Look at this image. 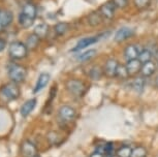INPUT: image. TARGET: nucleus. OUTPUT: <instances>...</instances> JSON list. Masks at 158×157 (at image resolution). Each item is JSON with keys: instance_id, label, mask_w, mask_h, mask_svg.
I'll list each match as a JSON object with an SVG mask.
<instances>
[{"instance_id": "obj_1", "label": "nucleus", "mask_w": 158, "mask_h": 157, "mask_svg": "<svg viewBox=\"0 0 158 157\" xmlns=\"http://www.w3.org/2000/svg\"><path fill=\"white\" fill-rule=\"evenodd\" d=\"M21 95L20 87L16 83L10 82L7 84L3 85L0 89V96L2 97L6 101H11V100H16Z\"/></svg>"}, {"instance_id": "obj_2", "label": "nucleus", "mask_w": 158, "mask_h": 157, "mask_svg": "<svg viewBox=\"0 0 158 157\" xmlns=\"http://www.w3.org/2000/svg\"><path fill=\"white\" fill-rule=\"evenodd\" d=\"M26 76H27V70L23 65L13 63L8 66V78L11 82L19 84L25 81Z\"/></svg>"}, {"instance_id": "obj_3", "label": "nucleus", "mask_w": 158, "mask_h": 157, "mask_svg": "<svg viewBox=\"0 0 158 157\" xmlns=\"http://www.w3.org/2000/svg\"><path fill=\"white\" fill-rule=\"evenodd\" d=\"M65 87H66L67 91L71 95L79 97V98L84 96L86 91H87V88H86V85L84 84V82L81 81V80H77V79L68 80L66 82V84H65Z\"/></svg>"}, {"instance_id": "obj_4", "label": "nucleus", "mask_w": 158, "mask_h": 157, "mask_svg": "<svg viewBox=\"0 0 158 157\" xmlns=\"http://www.w3.org/2000/svg\"><path fill=\"white\" fill-rule=\"evenodd\" d=\"M28 49L25 43L22 41H14L10 43V48H8V54L15 60H20L27 56Z\"/></svg>"}, {"instance_id": "obj_5", "label": "nucleus", "mask_w": 158, "mask_h": 157, "mask_svg": "<svg viewBox=\"0 0 158 157\" xmlns=\"http://www.w3.org/2000/svg\"><path fill=\"white\" fill-rule=\"evenodd\" d=\"M77 116V112L73 108L69 105H61L58 109V118L61 122L69 123Z\"/></svg>"}, {"instance_id": "obj_6", "label": "nucleus", "mask_w": 158, "mask_h": 157, "mask_svg": "<svg viewBox=\"0 0 158 157\" xmlns=\"http://www.w3.org/2000/svg\"><path fill=\"white\" fill-rule=\"evenodd\" d=\"M20 153L22 157H37L38 151L36 146L29 140L22 142L20 148Z\"/></svg>"}, {"instance_id": "obj_7", "label": "nucleus", "mask_w": 158, "mask_h": 157, "mask_svg": "<svg viewBox=\"0 0 158 157\" xmlns=\"http://www.w3.org/2000/svg\"><path fill=\"white\" fill-rule=\"evenodd\" d=\"M119 62L116 59L110 58L106 61L103 66V75L108 78H116V72H117Z\"/></svg>"}, {"instance_id": "obj_8", "label": "nucleus", "mask_w": 158, "mask_h": 157, "mask_svg": "<svg viewBox=\"0 0 158 157\" xmlns=\"http://www.w3.org/2000/svg\"><path fill=\"white\" fill-rule=\"evenodd\" d=\"M135 34V29L129 27H122L115 33L114 39L116 43H123V41L129 39Z\"/></svg>"}, {"instance_id": "obj_9", "label": "nucleus", "mask_w": 158, "mask_h": 157, "mask_svg": "<svg viewBox=\"0 0 158 157\" xmlns=\"http://www.w3.org/2000/svg\"><path fill=\"white\" fill-rule=\"evenodd\" d=\"M98 39H99V36H89V37H85V38H82L80 39L79 41L77 43L76 47L71 50L73 52H77V51H81V50H84L86 49L87 47L91 46L95 43H97Z\"/></svg>"}, {"instance_id": "obj_10", "label": "nucleus", "mask_w": 158, "mask_h": 157, "mask_svg": "<svg viewBox=\"0 0 158 157\" xmlns=\"http://www.w3.org/2000/svg\"><path fill=\"white\" fill-rule=\"evenodd\" d=\"M36 102H37L36 98H30V99L26 100L22 105V106H21V109H20L21 116L24 118L29 116V115L32 113V111L35 109V106H36Z\"/></svg>"}, {"instance_id": "obj_11", "label": "nucleus", "mask_w": 158, "mask_h": 157, "mask_svg": "<svg viewBox=\"0 0 158 157\" xmlns=\"http://www.w3.org/2000/svg\"><path fill=\"white\" fill-rule=\"evenodd\" d=\"M13 22V14L10 10H0V32L8 27Z\"/></svg>"}, {"instance_id": "obj_12", "label": "nucleus", "mask_w": 158, "mask_h": 157, "mask_svg": "<svg viewBox=\"0 0 158 157\" xmlns=\"http://www.w3.org/2000/svg\"><path fill=\"white\" fill-rule=\"evenodd\" d=\"M115 6L112 2H106V3L102 4L99 7V13L101 14V16L103 17V19L106 20H112L115 16Z\"/></svg>"}, {"instance_id": "obj_13", "label": "nucleus", "mask_w": 158, "mask_h": 157, "mask_svg": "<svg viewBox=\"0 0 158 157\" xmlns=\"http://www.w3.org/2000/svg\"><path fill=\"white\" fill-rule=\"evenodd\" d=\"M126 67L127 70L129 72V76H135L138 75L139 72H141V68H142V63L139 62V59H132V60H128L126 62Z\"/></svg>"}, {"instance_id": "obj_14", "label": "nucleus", "mask_w": 158, "mask_h": 157, "mask_svg": "<svg viewBox=\"0 0 158 157\" xmlns=\"http://www.w3.org/2000/svg\"><path fill=\"white\" fill-rule=\"evenodd\" d=\"M50 79H51V76H50L49 73H47V72L40 73V76H38V79H37V81H36V85H35V87H34L33 92L38 93L40 91L43 90V89L49 84Z\"/></svg>"}, {"instance_id": "obj_15", "label": "nucleus", "mask_w": 158, "mask_h": 157, "mask_svg": "<svg viewBox=\"0 0 158 157\" xmlns=\"http://www.w3.org/2000/svg\"><path fill=\"white\" fill-rule=\"evenodd\" d=\"M155 72H156V64L152 60L142 65L141 76H144V78H149V76H153Z\"/></svg>"}, {"instance_id": "obj_16", "label": "nucleus", "mask_w": 158, "mask_h": 157, "mask_svg": "<svg viewBox=\"0 0 158 157\" xmlns=\"http://www.w3.org/2000/svg\"><path fill=\"white\" fill-rule=\"evenodd\" d=\"M139 52L141 51L135 44H128L124 50V57L127 61L132 60V59H138Z\"/></svg>"}, {"instance_id": "obj_17", "label": "nucleus", "mask_w": 158, "mask_h": 157, "mask_svg": "<svg viewBox=\"0 0 158 157\" xmlns=\"http://www.w3.org/2000/svg\"><path fill=\"white\" fill-rule=\"evenodd\" d=\"M87 20H88V24L90 26H92V27H97V26H99L101 23H102L103 17L101 16L99 10H96V11H92L91 14H89Z\"/></svg>"}, {"instance_id": "obj_18", "label": "nucleus", "mask_w": 158, "mask_h": 157, "mask_svg": "<svg viewBox=\"0 0 158 157\" xmlns=\"http://www.w3.org/2000/svg\"><path fill=\"white\" fill-rule=\"evenodd\" d=\"M21 13L24 14L25 16L31 18V19L35 20V18L37 16V8L32 2H27L26 4H24Z\"/></svg>"}, {"instance_id": "obj_19", "label": "nucleus", "mask_w": 158, "mask_h": 157, "mask_svg": "<svg viewBox=\"0 0 158 157\" xmlns=\"http://www.w3.org/2000/svg\"><path fill=\"white\" fill-rule=\"evenodd\" d=\"M40 38L38 37L36 34L32 33L27 37V40H26L25 44L28 50L34 51V50H36L38 48V46H40Z\"/></svg>"}, {"instance_id": "obj_20", "label": "nucleus", "mask_w": 158, "mask_h": 157, "mask_svg": "<svg viewBox=\"0 0 158 157\" xmlns=\"http://www.w3.org/2000/svg\"><path fill=\"white\" fill-rule=\"evenodd\" d=\"M49 31H50L49 25H47L46 23H41V24H38L36 27H35L33 33L36 34L40 39H44V38H46L48 36Z\"/></svg>"}, {"instance_id": "obj_21", "label": "nucleus", "mask_w": 158, "mask_h": 157, "mask_svg": "<svg viewBox=\"0 0 158 157\" xmlns=\"http://www.w3.org/2000/svg\"><path fill=\"white\" fill-rule=\"evenodd\" d=\"M129 76H129V72H128V70H127L126 65L119 63L117 72H116V78L121 80V81H126L127 79H129Z\"/></svg>"}, {"instance_id": "obj_22", "label": "nucleus", "mask_w": 158, "mask_h": 157, "mask_svg": "<svg viewBox=\"0 0 158 157\" xmlns=\"http://www.w3.org/2000/svg\"><path fill=\"white\" fill-rule=\"evenodd\" d=\"M145 84H146L145 78L141 76H136V78L133 80V81H132V85H131V86H132L133 90H135V92L141 93V92H143V90H144Z\"/></svg>"}, {"instance_id": "obj_23", "label": "nucleus", "mask_w": 158, "mask_h": 157, "mask_svg": "<svg viewBox=\"0 0 158 157\" xmlns=\"http://www.w3.org/2000/svg\"><path fill=\"white\" fill-rule=\"evenodd\" d=\"M33 23H34L33 19H31V18L25 16V14H22V13L19 14V24L22 26L24 29L30 28L31 26L33 25Z\"/></svg>"}, {"instance_id": "obj_24", "label": "nucleus", "mask_w": 158, "mask_h": 157, "mask_svg": "<svg viewBox=\"0 0 158 157\" xmlns=\"http://www.w3.org/2000/svg\"><path fill=\"white\" fill-rule=\"evenodd\" d=\"M103 76V68H101L100 66H93L92 68L90 69V72H89V76L94 80V81H98V80H100L102 78Z\"/></svg>"}, {"instance_id": "obj_25", "label": "nucleus", "mask_w": 158, "mask_h": 157, "mask_svg": "<svg viewBox=\"0 0 158 157\" xmlns=\"http://www.w3.org/2000/svg\"><path fill=\"white\" fill-rule=\"evenodd\" d=\"M152 56H153V53H152L150 50L144 49V50H142V51L139 52L138 59H139V62H141L142 64H145V63H147V62L152 60Z\"/></svg>"}, {"instance_id": "obj_26", "label": "nucleus", "mask_w": 158, "mask_h": 157, "mask_svg": "<svg viewBox=\"0 0 158 157\" xmlns=\"http://www.w3.org/2000/svg\"><path fill=\"white\" fill-rule=\"evenodd\" d=\"M69 30V24L65 22H60L58 24L55 25L54 27V31L56 32V34L61 36V35H64L66 32Z\"/></svg>"}, {"instance_id": "obj_27", "label": "nucleus", "mask_w": 158, "mask_h": 157, "mask_svg": "<svg viewBox=\"0 0 158 157\" xmlns=\"http://www.w3.org/2000/svg\"><path fill=\"white\" fill-rule=\"evenodd\" d=\"M97 52L96 50L94 49H91V50H88V51H86L84 53H82V54H80L77 56V60L79 61H89L91 60L92 58H94L95 56H96Z\"/></svg>"}, {"instance_id": "obj_28", "label": "nucleus", "mask_w": 158, "mask_h": 157, "mask_svg": "<svg viewBox=\"0 0 158 157\" xmlns=\"http://www.w3.org/2000/svg\"><path fill=\"white\" fill-rule=\"evenodd\" d=\"M116 156L117 157H131L132 154V148L129 146H122L116 150Z\"/></svg>"}, {"instance_id": "obj_29", "label": "nucleus", "mask_w": 158, "mask_h": 157, "mask_svg": "<svg viewBox=\"0 0 158 157\" xmlns=\"http://www.w3.org/2000/svg\"><path fill=\"white\" fill-rule=\"evenodd\" d=\"M147 156V149L143 146H138L132 149L131 157H146Z\"/></svg>"}, {"instance_id": "obj_30", "label": "nucleus", "mask_w": 158, "mask_h": 157, "mask_svg": "<svg viewBox=\"0 0 158 157\" xmlns=\"http://www.w3.org/2000/svg\"><path fill=\"white\" fill-rule=\"evenodd\" d=\"M133 3H135V7L138 10H145L147 8L151 3V0H133Z\"/></svg>"}, {"instance_id": "obj_31", "label": "nucleus", "mask_w": 158, "mask_h": 157, "mask_svg": "<svg viewBox=\"0 0 158 157\" xmlns=\"http://www.w3.org/2000/svg\"><path fill=\"white\" fill-rule=\"evenodd\" d=\"M112 3L114 4L116 8L123 10L128 5V0H112Z\"/></svg>"}, {"instance_id": "obj_32", "label": "nucleus", "mask_w": 158, "mask_h": 157, "mask_svg": "<svg viewBox=\"0 0 158 157\" xmlns=\"http://www.w3.org/2000/svg\"><path fill=\"white\" fill-rule=\"evenodd\" d=\"M48 138H49V140L51 141V143H52V144H59V143H60V135H59L58 134V133L57 132H54V131H53V132H50V134H49V137H48Z\"/></svg>"}, {"instance_id": "obj_33", "label": "nucleus", "mask_w": 158, "mask_h": 157, "mask_svg": "<svg viewBox=\"0 0 158 157\" xmlns=\"http://www.w3.org/2000/svg\"><path fill=\"white\" fill-rule=\"evenodd\" d=\"M5 44H6V41H5L4 39H2V38H0V52L4 50Z\"/></svg>"}, {"instance_id": "obj_34", "label": "nucleus", "mask_w": 158, "mask_h": 157, "mask_svg": "<svg viewBox=\"0 0 158 157\" xmlns=\"http://www.w3.org/2000/svg\"><path fill=\"white\" fill-rule=\"evenodd\" d=\"M90 157H104V155H103V154L99 153V152H97V151H95L94 153L91 154Z\"/></svg>"}, {"instance_id": "obj_35", "label": "nucleus", "mask_w": 158, "mask_h": 157, "mask_svg": "<svg viewBox=\"0 0 158 157\" xmlns=\"http://www.w3.org/2000/svg\"><path fill=\"white\" fill-rule=\"evenodd\" d=\"M104 157H117L116 154H108V155H104Z\"/></svg>"}, {"instance_id": "obj_36", "label": "nucleus", "mask_w": 158, "mask_h": 157, "mask_svg": "<svg viewBox=\"0 0 158 157\" xmlns=\"http://www.w3.org/2000/svg\"><path fill=\"white\" fill-rule=\"evenodd\" d=\"M155 86L158 87V76H156V79H155Z\"/></svg>"}]
</instances>
